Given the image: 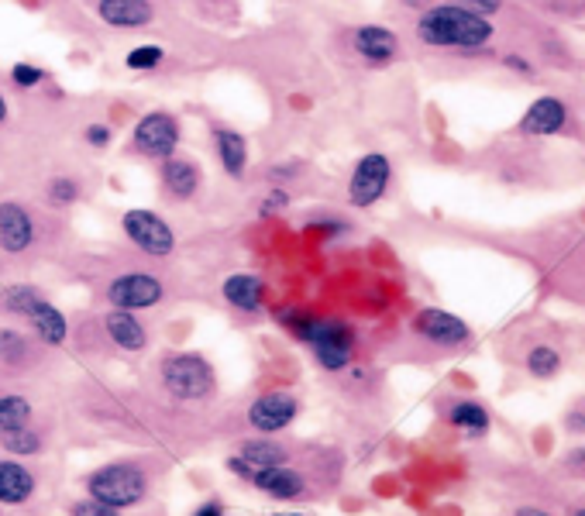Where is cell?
Returning a JSON list of instances; mask_svg holds the SVG:
<instances>
[{
    "instance_id": "obj_40",
    "label": "cell",
    "mask_w": 585,
    "mask_h": 516,
    "mask_svg": "<svg viewBox=\"0 0 585 516\" xmlns=\"http://www.w3.org/2000/svg\"><path fill=\"white\" fill-rule=\"evenodd\" d=\"M7 117H11V107H7L4 93H0V124H4V121H7Z\"/></svg>"
},
{
    "instance_id": "obj_2",
    "label": "cell",
    "mask_w": 585,
    "mask_h": 516,
    "mask_svg": "<svg viewBox=\"0 0 585 516\" xmlns=\"http://www.w3.org/2000/svg\"><path fill=\"white\" fill-rule=\"evenodd\" d=\"M87 492L100 503L114 506V510H131L145 499L148 492V475L138 465L117 461V465H104L87 479Z\"/></svg>"
},
{
    "instance_id": "obj_3",
    "label": "cell",
    "mask_w": 585,
    "mask_h": 516,
    "mask_svg": "<svg viewBox=\"0 0 585 516\" xmlns=\"http://www.w3.org/2000/svg\"><path fill=\"white\" fill-rule=\"evenodd\" d=\"M162 386L176 396V400L197 403L214 393V369L204 355L193 351H179V355L162 362Z\"/></svg>"
},
{
    "instance_id": "obj_26",
    "label": "cell",
    "mask_w": 585,
    "mask_h": 516,
    "mask_svg": "<svg viewBox=\"0 0 585 516\" xmlns=\"http://www.w3.org/2000/svg\"><path fill=\"white\" fill-rule=\"evenodd\" d=\"M28 420H31V403L25 400V396H18V393L0 396V430L25 427Z\"/></svg>"
},
{
    "instance_id": "obj_41",
    "label": "cell",
    "mask_w": 585,
    "mask_h": 516,
    "mask_svg": "<svg viewBox=\"0 0 585 516\" xmlns=\"http://www.w3.org/2000/svg\"><path fill=\"white\" fill-rule=\"evenodd\" d=\"M568 427H572V430H585V417H582V413H575V417L568 420Z\"/></svg>"
},
{
    "instance_id": "obj_43",
    "label": "cell",
    "mask_w": 585,
    "mask_h": 516,
    "mask_svg": "<svg viewBox=\"0 0 585 516\" xmlns=\"http://www.w3.org/2000/svg\"><path fill=\"white\" fill-rule=\"evenodd\" d=\"M296 516H300V513H296Z\"/></svg>"
},
{
    "instance_id": "obj_7",
    "label": "cell",
    "mask_w": 585,
    "mask_h": 516,
    "mask_svg": "<svg viewBox=\"0 0 585 516\" xmlns=\"http://www.w3.org/2000/svg\"><path fill=\"white\" fill-rule=\"evenodd\" d=\"M389 179H393V166L382 152H369L355 162L348 179V203L358 210H369L386 197Z\"/></svg>"
},
{
    "instance_id": "obj_31",
    "label": "cell",
    "mask_w": 585,
    "mask_h": 516,
    "mask_svg": "<svg viewBox=\"0 0 585 516\" xmlns=\"http://www.w3.org/2000/svg\"><path fill=\"white\" fill-rule=\"evenodd\" d=\"M42 80H45V73L35 66V62H14L11 66V83L18 86V90H35Z\"/></svg>"
},
{
    "instance_id": "obj_37",
    "label": "cell",
    "mask_w": 585,
    "mask_h": 516,
    "mask_svg": "<svg viewBox=\"0 0 585 516\" xmlns=\"http://www.w3.org/2000/svg\"><path fill=\"white\" fill-rule=\"evenodd\" d=\"M310 228H317V231H324V234H341L348 228L345 221H310Z\"/></svg>"
},
{
    "instance_id": "obj_35",
    "label": "cell",
    "mask_w": 585,
    "mask_h": 516,
    "mask_svg": "<svg viewBox=\"0 0 585 516\" xmlns=\"http://www.w3.org/2000/svg\"><path fill=\"white\" fill-rule=\"evenodd\" d=\"M83 138H87V145L93 148H107L111 145V128H107V124H87Z\"/></svg>"
},
{
    "instance_id": "obj_5",
    "label": "cell",
    "mask_w": 585,
    "mask_h": 516,
    "mask_svg": "<svg viewBox=\"0 0 585 516\" xmlns=\"http://www.w3.org/2000/svg\"><path fill=\"white\" fill-rule=\"evenodd\" d=\"M121 231L131 245L148 258H169L176 252V231L169 228V221L155 210L131 207L121 217Z\"/></svg>"
},
{
    "instance_id": "obj_25",
    "label": "cell",
    "mask_w": 585,
    "mask_h": 516,
    "mask_svg": "<svg viewBox=\"0 0 585 516\" xmlns=\"http://www.w3.org/2000/svg\"><path fill=\"white\" fill-rule=\"evenodd\" d=\"M31 358V344L28 338H21L18 331H0V365L7 369H21Z\"/></svg>"
},
{
    "instance_id": "obj_36",
    "label": "cell",
    "mask_w": 585,
    "mask_h": 516,
    "mask_svg": "<svg viewBox=\"0 0 585 516\" xmlns=\"http://www.w3.org/2000/svg\"><path fill=\"white\" fill-rule=\"evenodd\" d=\"M228 468H231V472H238V475H241V479H252V475H255V468H252V465H248V461H245V458H241V455H234V458L228 461Z\"/></svg>"
},
{
    "instance_id": "obj_21",
    "label": "cell",
    "mask_w": 585,
    "mask_h": 516,
    "mask_svg": "<svg viewBox=\"0 0 585 516\" xmlns=\"http://www.w3.org/2000/svg\"><path fill=\"white\" fill-rule=\"evenodd\" d=\"M561 124H565V104L555 97H541L537 104H530V111L524 114L520 128H524L527 135H551V131H558Z\"/></svg>"
},
{
    "instance_id": "obj_15",
    "label": "cell",
    "mask_w": 585,
    "mask_h": 516,
    "mask_svg": "<svg viewBox=\"0 0 585 516\" xmlns=\"http://www.w3.org/2000/svg\"><path fill=\"white\" fill-rule=\"evenodd\" d=\"M97 14L107 28H145L155 7L152 0H97Z\"/></svg>"
},
{
    "instance_id": "obj_11",
    "label": "cell",
    "mask_w": 585,
    "mask_h": 516,
    "mask_svg": "<svg viewBox=\"0 0 585 516\" xmlns=\"http://www.w3.org/2000/svg\"><path fill=\"white\" fill-rule=\"evenodd\" d=\"M413 331L424 341L441 344V348H458V344H465L472 338V331H468V324L462 317L448 314V310H438V307L420 310V314L413 317Z\"/></svg>"
},
{
    "instance_id": "obj_27",
    "label": "cell",
    "mask_w": 585,
    "mask_h": 516,
    "mask_svg": "<svg viewBox=\"0 0 585 516\" xmlns=\"http://www.w3.org/2000/svg\"><path fill=\"white\" fill-rule=\"evenodd\" d=\"M38 289L35 286H25V283H18V286H7V289H0V307L7 310V314H21L25 317L31 307H35V300H38Z\"/></svg>"
},
{
    "instance_id": "obj_34",
    "label": "cell",
    "mask_w": 585,
    "mask_h": 516,
    "mask_svg": "<svg viewBox=\"0 0 585 516\" xmlns=\"http://www.w3.org/2000/svg\"><path fill=\"white\" fill-rule=\"evenodd\" d=\"M448 4H458V7H465V11H475V14H496L499 7H503V0H448Z\"/></svg>"
},
{
    "instance_id": "obj_16",
    "label": "cell",
    "mask_w": 585,
    "mask_h": 516,
    "mask_svg": "<svg viewBox=\"0 0 585 516\" xmlns=\"http://www.w3.org/2000/svg\"><path fill=\"white\" fill-rule=\"evenodd\" d=\"M255 489H262L265 496L272 499H296L307 492V482H303V475L296 472V468H286V465H269V468H255L252 479Z\"/></svg>"
},
{
    "instance_id": "obj_19",
    "label": "cell",
    "mask_w": 585,
    "mask_h": 516,
    "mask_svg": "<svg viewBox=\"0 0 585 516\" xmlns=\"http://www.w3.org/2000/svg\"><path fill=\"white\" fill-rule=\"evenodd\" d=\"M214 152H217V162L224 166L231 179H241L248 169V142L241 131L234 128H224V124H217L214 128Z\"/></svg>"
},
{
    "instance_id": "obj_18",
    "label": "cell",
    "mask_w": 585,
    "mask_h": 516,
    "mask_svg": "<svg viewBox=\"0 0 585 516\" xmlns=\"http://www.w3.org/2000/svg\"><path fill=\"white\" fill-rule=\"evenodd\" d=\"M104 331H107V338H111L121 351H142L148 344L145 324L135 314H131V310H117V307L107 310Z\"/></svg>"
},
{
    "instance_id": "obj_32",
    "label": "cell",
    "mask_w": 585,
    "mask_h": 516,
    "mask_svg": "<svg viewBox=\"0 0 585 516\" xmlns=\"http://www.w3.org/2000/svg\"><path fill=\"white\" fill-rule=\"evenodd\" d=\"M73 516H121V510H114V506L100 503V499H80V503H73Z\"/></svg>"
},
{
    "instance_id": "obj_22",
    "label": "cell",
    "mask_w": 585,
    "mask_h": 516,
    "mask_svg": "<svg viewBox=\"0 0 585 516\" xmlns=\"http://www.w3.org/2000/svg\"><path fill=\"white\" fill-rule=\"evenodd\" d=\"M448 424L458 427L468 437H482L489 430V410L475 400H458L448 406Z\"/></svg>"
},
{
    "instance_id": "obj_20",
    "label": "cell",
    "mask_w": 585,
    "mask_h": 516,
    "mask_svg": "<svg viewBox=\"0 0 585 516\" xmlns=\"http://www.w3.org/2000/svg\"><path fill=\"white\" fill-rule=\"evenodd\" d=\"M35 496V475L21 461H0V503L21 506Z\"/></svg>"
},
{
    "instance_id": "obj_24",
    "label": "cell",
    "mask_w": 585,
    "mask_h": 516,
    "mask_svg": "<svg viewBox=\"0 0 585 516\" xmlns=\"http://www.w3.org/2000/svg\"><path fill=\"white\" fill-rule=\"evenodd\" d=\"M0 448L11 451V455H38L42 451V437L31 430V424L11 427V430H0Z\"/></svg>"
},
{
    "instance_id": "obj_9",
    "label": "cell",
    "mask_w": 585,
    "mask_h": 516,
    "mask_svg": "<svg viewBox=\"0 0 585 516\" xmlns=\"http://www.w3.org/2000/svg\"><path fill=\"white\" fill-rule=\"evenodd\" d=\"M300 413V400L286 389H276V393H262L259 400H252L248 406V424H252L259 434H279L296 420Z\"/></svg>"
},
{
    "instance_id": "obj_17",
    "label": "cell",
    "mask_w": 585,
    "mask_h": 516,
    "mask_svg": "<svg viewBox=\"0 0 585 516\" xmlns=\"http://www.w3.org/2000/svg\"><path fill=\"white\" fill-rule=\"evenodd\" d=\"M221 293L234 310H241V314H255V310H262L265 283H262V276H255V272H234V276L224 279Z\"/></svg>"
},
{
    "instance_id": "obj_10",
    "label": "cell",
    "mask_w": 585,
    "mask_h": 516,
    "mask_svg": "<svg viewBox=\"0 0 585 516\" xmlns=\"http://www.w3.org/2000/svg\"><path fill=\"white\" fill-rule=\"evenodd\" d=\"M38 238L35 217L18 200H0V252L25 255Z\"/></svg>"
},
{
    "instance_id": "obj_39",
    "label": "cell",
    "mask_w": 585,
    "mask_h": 516,
    "mask_svg": "<svg viewBox=\"0 0 585 516\" xmlns=\"http://www.w3.org/2000/svg\"><path fill=\"white\" fill-rule=\"evenodd\" d=\"M513 516H551L548 510H541V506H520Z\"/></svg>"
},
{
    "instance_id": "obj_30",
    "label": "cell",
    "mask_w": 585,
    "mask_h": 516,
    "mask_svg": "<svg viewBox=\"0 0 585 516\" xmlns=\"http://www.w3.org/2000/svg\"><path fill=\"white\" fill-rule=\"evenodd\" d=\"M162 62H166V52H162L159 45H138V49L128 52L124 66H128L131 73H152V69H159Z\"/></svg>"
},
{
    "instance_id": "obj_6",
    "label": "cell",
    "mask_w": 585,
    "mask_h": 516,
    "mask_svg": "<svg viewBox=\"0 0 585 516\" xmlns=\"http://www.w3.org/2000/svg\"><path fill=\"white\" fill-rule=\"evenodd\" d=\"M179 138H183V128H179V117L169 111H148L142 121L135 124L131 131V145H135L138 155L155 162H166L169 155H176Z\"/></svg>"
},
{
    "instance_id": "obj_13",
    "label": "cell",
    "mask_w": 585,
    "mask_h": 516,
    "mask_svg": "<svg viewBox=\"0 0 585 516\" xmlns=\"http://www.w3.org/2000/svg\"><path fill=\"white\" fill-rule=\"evenodd\" d=\"M200 183H204V169H200L197 162L176 159V155H169V159L162 162V190H166L173 200H179V203L193 200L200 190Z\"/></svg>"
},
{
    "instance_id": "obj_28",
    "label": "cell",
    "mask_w": 585,
    "mask_h": 516,
    "mask_svg": "<svg viewBox=\"0 0 585 516\" xmlns=\"http://www.w3.org/2000/svg\"><path fill=\"white\" fill-rule=\"evenodd\" d=\"M561 369V355L551 344H537V348H530L527 355V372L537 375V379H551Z\"/></svg>"
},
{
    "instance_id": "obj_38",
    "label": "cell",
    "mask_w": 585,
    "mask_h": 516,
    "mask_svg": "<svg viewBox=\"0 0 585 516\" xmlns=\"http://www.w3.org/2000/svg\"><path fill=\"white\" fill-rule=\"evenodd\" d=\"M193 516H224V510H221V503H204Z\"/></svg>"
},
{
    "instance_id": "obj_23",
    "label": "cell",
    "mask_w": 585,
    "mask_h": 516,
    "mask_svg": "<svg viewBox=\"0 0 585 516\" xmlns=\"http://www.w3.org/2000/svg\"><path fill=\"white\" fill-rule=\"evenodd\" d=\"M241 458L252 468H269V465H286V448L276 441H245L241 444Z\"/></svg>"
},
{
    "instance_id": "obj_12",
    "label": "cell",
    "mask_w": 585,
    "mask_h": 516,
    "mask_svg": "<svg viewBox=\"0 0 585 516\" xmlns=\"http://www.w3.org/2000/svg\"><path fill=\"white\" fill-rule=\"evenodd\" d=\"M351 45H355V52L365 62H369V66H386V62H393L396 52H400L396 31L386 28V25H362V28H355V35H351Z\"/></svg>"
},
{
    "instance_id": "obj_29",
    "label": "cell",
    "mask_w": 585,
    "mask_h": 516,
    "mask_svg": "<svg viewBox=\"0 0 585 516\" xmlns=\"http://www.w3.org/2000/svg\"><path fill=\"white\" fill-rule=\"evenodd\" d=\"M45 200H49V207H73L80 200V183L73 176H56L45 186Z\"/></svg>"
},
{
    "instance_id": "obj_14",
    "label": "cell",
    "mask_w": 585,
    "mask_h": 516,
    "mask_svg": "<svg viewBox=\"0 0 585 516\" xmlns=\"http://www.w3.org/2000/svg\"><path fill=\"white\" fill-rule=\"evenodd\" d=\"M25 317H28L31 334H35V338L42 344H49V348H59V344H66L69 320H66V314H62L59 307H52L49 300H42V296H38L35 307H31Z\"/></svg>"
},
{
    "instance_id": "obj_33",
    "label": "cell",
    "mask_w": 585,
    "mask_h": 516,
    "mask_svg": "<svg viewBox=\"0 0 585 516\" xmlns=\"http://www.w3.org/2000/svg\"><path fill=\"white\" fill-rule=\"evenodd\" d=\"M290 207V193L283 190V186H276V190H269L265 193V200H262V214L269 217V214H279V210H286Z\"/></svg>"
},
{
    "instance_id": "obj_42",
    "label": "cell",
    "mask_w": 585,
    "mask_h": 516,
    "mask_svg": "<svg viewBox=\"0 0 585 516\" xmlns=\"http://www.w3.org/2000/svg\"><path fill=\"white\" fill-rule=\"evenodd\" d=\"M572 516H585V506H579V510H572Z\"/></svg>"
},
{
    "instance_id": "obj_4",
    "label": "cell",
    "mask_w": 585,
    "mask_h": 516,
    "mask_svg": "<svg viewBox=\"0 0 585 516\" xmlns=\"http://www.w3.org/2000/svg\"><path fill=\"white\" fill-rule=\"evenodd\" d=\"M303 344H310V351H314V358L321 362V369L341 372V369H348L351 355H355V331H351L345 320L314 317Z\"/></svg>"
},
{
    "instance_id": "obj_1",
    "label": "cell",
    "mask_w": 585,
    "mask_h": 516,
    "mask_svg": "<svg viewBox=\"0 0 585 516\" xmlns=\"http://www.w3.org/2000/svg\"><path fill=\"white\" fill-rule=\"evenodd\" d=\"M417 38L434 49H479L493 38V25L482 14L458 4L427 7L417 21Z\"/></svg>"
},
{
    "instance_id": "obj_8",
    "label": "cell",
    "mask_w": 585,
    "mask_h": 516,
    "mask_svg": "<svg viewBox=\"0 0 585 516\" xmlns=\"http://www.w3.org/2000/svg\"><path fill=\"white\" fill-rule=\"evenodd\" d=\"M166 286L152 272H121L107 283V303L117 310H152L162 303Z\"/></svg>"
}]
</instances>
